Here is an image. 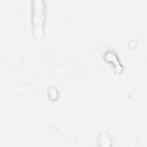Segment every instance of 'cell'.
<instances>
[{
	"label": "cell",
	"mask_w": 147,
	"mask_h": 147,
	"mask_svg": "<svg viewBox=\"0 0 147 147\" xmlns=\"http://www.w3.org/2000/svg\"><path fill=\"white\" fill-rule=\"evenodd\" d=\"M33 21L34 24V28H37L39 26L42 31V24L44 23V13L41 9L38 10L37 8V10L34 11Z\"/></svg>",
	"instance_id": "cell-1"
},
{
	"label": "cell",
	"mask_w": 147,
	"mask_h": 147,
	"mask_svg": "<svg viewBox=\"0 0 147 147\" xmlns=\"http://www.w3.org/2000/svg\"><path fill=\"white\" fill-rule=\"evenodd\" d=\"M48 94L50 99L52 100H56V99L58 98V92L56 88H50L48 91Z\"/></svg>",
	"instance_id": "cell-2"
}]
</instances>
